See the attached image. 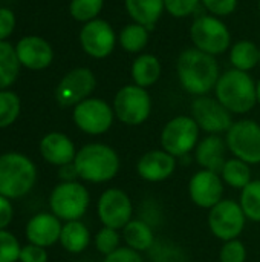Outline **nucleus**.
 <instances>
[{"instance_id":"nucleus-1","label":"nucleus","mask_w":260,"mask_h":262,"mask_svg":"<svg viewBox=\"0 0 260 262\" xmlns=\"http://www.w3.org/2000/svg\"><path fill=\"white\" fill-rule=\"evenodd\" d=\"M178 78L181 86L192 95H207L221 77L219 64L215 55L199 51L198 48H188L181 52L178 58Z\"/></svg>"},{"instance_id":"nucleus-2","label":"nucleus","mask_w":260,"mask_h":262,"mask_svg":"<svg viewBox=\"0 0 260 262\" xmlns=\"http://www.w3.org/2000/svg\"><path fill=\"white\" fill-rule=\"evenodd\" d=\"M74 166L81 180L98 184L116 177L120 170V157L110 146L92 143L83 146L77 152Z\"/></svg>"},{"instance_id":"nucleus-3","label":"nucleus","mask_w":260,"mask_h":262,"mask_svg":"<svg viewBox=\"0 0 260 262\" xmlns=\"http://www.w3.org/2000/svg\"><path fill=\"white\" fill-rule=\"evenodd\" d=\"M216 98L231 114H247L257 103L256 83L248 72L230 69L216 83Z\"/></svg>"},{"instance_id":"nucleus-4","label":"nucleus","mask_w":260,"mask_h":262,"mask_svg":"<svg viewBox=\"0 0 260 262\" xmlns=\"http://www.w3.org/2000/svg\"><path fill=\"white\" fill-rule=\"evenodd\" d=\"M37 180L35 164L23 154L6 152L0 155V195L17 200L29 193Z\"/></svg>"},{"instance_id":"nucleus-5","label":"nucleus","mask_w":260,"mask_h":262,"mask_svg":"<svg viewBox=\"0 0 260 262\" xmlns=\"http://www.w3.org/2000/svg\"><path fill=\"white\" fill-rule=\"evenodd\" d=\"M190 37L195 48L215 57L231 48L230 29L219 17L211 14L201 15L193 21L190 28Z\"/></svg>"},{"instance_id":"nucleus-6","label":"nucleus","mask_w":260,"mask_h":262,"mask_svg":"<svg viewBox=\"0 0 260 262\" xmlns=\"http://www.w3.org/2000/svg\"><path fill=\"white\" fill-rule=\"evenodd\" d=\"M89 192L77 181H63L54 187L49 196L52 213L58 220L78 221L89 207Z\"/></svg>"},{"instance_id":"nucleus-7","label":"nucleus","mask_w":260,"mask_h":262,"mask_svg":"<svg viewBox=\"0 0 260 262\" xmlns=\"http://www.w3.org/2000/svg\"><path fill=\"white\" fill-rule=\"evenodd\" d=\"M152 111V100L149 92L136 84L121 88L113 100V112L118 120L127 126L143 124Z\"/></svg>"},{"instance_id":"nucleus-8","label":"nucleus","mask_w":260,"mask_h":262,"mask_svg":"<svg viewBox=\"0 0 260 262\" xmlns=\"http://www.w3.org/2000/svg\"><path fill=\"white\" fill-rule=\"evenodd\" d=\"M199 126L193 117L179 115L172 118L161 132V146L162 150L170 155L184 157L198 146Z\"/></svg>"},{"instance_id":"nucleus-9","label":"nucleus","mask_w":260,"mask_h":262,"mask_svg":"<svg viewBox=\"0 0 260 262\" xmlns=\"http://www.w3.org/2000/svg\"><path fill=\"white\" fill-rule=\"evenodd\" d=\"M227 147L247 164L260 163V124L253 120H239L227 132Z\"/></svg>"},{"instance_id":"nucleus-10","label":"nucleus","mask_w":260,"mask_h":262,"mask_svg":"<svg viewBox=\"0 0 260 262\" xmlns=\"http://www.w3.org/2000/svg\"><path fill=\"white\" fill-rule=\"evenodd\" d=\"M245 218L247 216L241 204L234 203L233 200H222L210 210L208 226L216 238L227 243L236 239L242 233L245 227Z\"/></svg>"},{"instance_id":"nucleus-11","label":"nucleus","mask_w":260,"mask_h":262,"mask_svg":"<svg viewBox=\"0 0 260 262\" xmlns=\"http://www.w3.org/2000/svg\"><path fill=\"white\" fill-rule=\"evenodd\" d=\"M113 109L100 98H86L74 109V123L89 135L106 134L113 123Z\"/></svg>"},{"instance_id":"nucleus-12","label":"nucleus","mask_w":260,"mask_h":262,"mask_svg":"<svg viewBox=\"0 0 260 262\" xmlns=\"http://www.w3.org/2000/svg\"><path fill=\"white\" fill-rule=\"evenodd\" d=\"M192 117L198 123V126L210 135L228 132V129L233 126L231 112L225 106H222L218 98H211L207 95L195 98V101L192 103Z\"/></svg>"},{"instance_id":"nucleus-13","label":"nucleus","mask_w":260,"mask_h":262,"mask_svg":"<svg viewBox=\"0 0 260 262\" xmlns=\"http://www.w3.org/2000/svg\"><path fill=\"white\" fill-rule=\"evenodd\" d=\"M98 218L104 227L124 229L132 221L133 206L129 195L120 189H107L98 200Z\"/></svg>"},{"instance_id":"nucleus-14","label":"nucleus","mask_w":260,"mask_h":262,"mask_svg":"<svg viewBox=\"0 0 260 262\" xmlns=\"http://www.w3.org/2000/svg\"><path fill=\"white\" fill-rule=\"evenodd\" d=\"M97 86L93 72L87 68H75L67 72L55 89V98L61 106H77L89 98Z\"/></svg>"},{"instance_id":"nucleus-15","label":"nucleus","mask_w":260,"mask_h":262,"mask_svg":"<svg viewBox=\"0 0 260 262\" xmlns=\"http://www.w3.org/2000/svg\"><path fill=\"white\" fill-rule=\"evenodd\" d=\"M80 43L87 55L93 58H106L115 49L116 34L106 20L95 18L84 23L81 28Z\"/></svg>"},{"instance_id":"nucleus-16","label":"nucleus","mask_w":260,"mask_h":262,"mask_svg":"<svg viewBox=\"0 0 260 262\" xmlns=\"http://www.w3.org/2000/svg\"><path fill=\"white\" fill-rule=\"evenodd\" d=\"M188 192L192 201L202 209H213L218 203L222 201L224 186L219 173L210 170L196 172L188 184Z\"/></svg>"},{"instance_id":"nucleus-17","label":"nucleus","mask_w":260,"mask_h":262,"mask_svg":"<svg viewBox=\"0 0 260 262\" xmlns=\"http://www.w3.org/2000/svg\"><path fill=\"white\" fill-rule=\"evenodd\" d=\"M15 52L20 64L32 71H41L48 68L54 60L52 46L41 37L26 35L18 40Z\"/></svg>"},{"instance_id":"nucleus-18","label":"nucleus","mask_w":260,"mask_h":262,"mask_svg":"<svg viewBox=\"0 0 260 262\" xmlns=\"http://www.w3.org/2000/svg\"><path fill=\"white\" fill-rule=\"evenodd\" d=\"M176 169V160L166 150H150L144 154L138 164V175L150 183H159L172 177Z\"/></svg>"},{"instance_id":"nucleus-19","label":"nucleus","mask_w":260,"mask_h":262,"mask_svg":"<svg viewBox=\"0 0 260 262\" xmlns=\"http://www.w3.org/2000/svg\"><path fill=\"white\" fill-rule=\"evenodd\" d=\"M61 229L63 226L54 213H37L26 226V238L29 244L46 249L60 241Z\"/></svg>"},{"instance_id":"nucleus-20","label":"nucleus","mask_w":260,"mask_h":262,"mask_svg":"<svg viewBox=\"0 0 260 262\" xmlns=\"http://www.w3.org/2000/svg\"><path fill=\"white\" fill-rule=\"evenodd\" d=\"M41 157L54 166H66L74 163L77 150L72 140L61 132H51L40 141Z\"/></svg>"},{"instance_id":"nucleus-21","label":"nucleus","mask_w":260,"mask_h":262,"mask_svg":"<svg viewBox=\"0 0 260 262\" xmlns=\"http://www.w3.org/2000/svg\"><path fill=\"white\" fill-rule=\"evenodd\" d=\"M196 161L205 170L221 173L225 166V143L219 135H208L196 146Z\"/></svg>"},{"instance_id":"nucleus-22","label":"nucleus","mask_w":260,"mask_h":262,"mask_svg":"<svg viewBox=\"0 0 260 262\" xmlns=\"http://www.w3.org/2000/svg\"><path fill=\"white\" fill-rule=\"evenodd\" d=\"M124 5L130 18L147 28L155 26L166 11L164 0H124Z\"/></svg>"},{"instance_id":"nucleus-23","label":"nucleus","mask_w":260,"mask_h":262,"mask_svg":"<svg viewBox=\"0 0 260 262\" xmlns=\"http://www.w3.org/2000/svg\"><path fill=\"white\" fill-rule=\"evenodd\" d=\"M130 72H132L133 83L136 86H141L146 89V88L153 86L159 80L162 68H161V61L156 55L143 54V55L136 57V60L132 63Z\"/></svg>"},{"instance_id":"nucleus-24","label":"nucleus","mask_w":260,"mask_h":262,"mask_svg":"<svg viewBox=\"0 0 260 262\" xmlns=\"http://www.w3.org/2000/svg\"><path fill=\"white\" fill-rule=\"evenodd\" d=\"M90 243V233L87 227L80 221H67L60 235V244L69 253H81Z\"/></svg>"},{"instance_id":"nucleus-25","label":"nucleus","mask_w":260,"mask_h":262,"mask_svg":"<svg viewBox=\"0 0 260 262\" xmlns=\"http://www.w3.org/2000/svg\"><path fill=\"white\" fill-rule=\"evenodd\" d=\"M124 241L127 247L136 250V252H146L152 249L155 236L153 230L146 221L141 220H132L124 227Z\"/></svg>"},{"instance_id":"nucleus-26","label":"nucleus","mask_w":260,"mask_h":262,"mask_svg":"<svg viewBox=\"0 0 260 262\" xmlns=\"http://www.w3.org/2000/svg\"><path fill=\"white\" fill-rule=\"evenodd\" d=\"M230 61L234 69L248 72L259 64V46L250 40H241L230 49Z\"/></svg>"},{"instance_id":"nucleus-27","label":"nucleus","mask_w":260,"mask_h":262,"mask_svg":"<svg viewBox=\"0 0 260 262\" xmlns=\"http://www.w3.org/2000/svg\"><path fill=\"white\" fill-rule=\"evenodd\" d=\"M20 61L15 52L8 41H0V91L9 88L18 77Z\"/></svg>"},{"instance_id":"nucleus-28","label":"nucleus","mask_w":260,"mask_h":262,"mask_svg":"<svg viewBox=\"0 0 260 262\" xmlns=\"http://www.w3.org/2000/svg\"><path fill=\"white\" fill-rule=\"evenodd\" d=\"M118 40L124 51L130 54H138L149 43V28L139 23H130L121 29Z\"/></svg>"},{"instance_id":"nucleus-29","label":"nucleus","mask_w":260,"mask_h":262,"mask_svg":"<svg viewBox=\"0 0 260 262\" xmlns=\"http://www.w3.org/2000/svg\"><path fill=\"white\" fill-rule=\"evenodd\" d=\"M221 175H222V180L234 189H244L245 186H248L251 183L250 166L239 158L228 160L225 163Z\"/></svg>"},{"instance_id":"nucleus-30","label":"nucleus","mask_w":260,"mask_h":262,"mask_svg":"<svg viewBox=\"0 0 260 262\" xmlns=\"http://www.w3.org/2000/svg\"><path fill=\"white\" fill-rule=\"evenodd\" d=\"M239 204L248 220L260 223V180L251 181L242 189Z\"/></svg>"},{"instance_id":"nucleus-31","label":"nucleus","mask_w":260,"mask_h":262,"mask_svg":"<svg viewBox=\"0 0 260 262\" xmlns=\"http://www.w3.org/2000/svg\"><path fill=\"white\" fill-rule=\"evenodd\" d=\"M20 115V98L15 92L0 91V129L11 126Z\"/></svg>"},{"instance_id":"nucleus-32","label":"nucleus","mask_w":260,"mask_h":262,"mask_svg":"<svg viewBox=\"0 0 260 262\" xmlns=\"http://www.w3.org/2000/svg\"><path fill=\"white\" fill-rule=\"evenodd\" d=\"M104 5V0H70L69 12L78 21H92L98 17Z\"/></svg>"},{"instance_id":"nucleus-33","label":"nucleus","mask_w":260,"mask_h":262,"mask_svg":"<svg viewBox=\"0 0 260 262\" xmlns=\"http://www.w3.org/2000/svg\"><path fill=\"white\" fill-rule=\"evenodd\" d=\"M20 243L18 239L5 230H0V262H17L20 259Z\"/></svg>"},{"instance_id":"nucleus-34","label":"nucleus","mask_w":260,"mask_h":262,"mask_svg":"<svg viewBox=\"0 0 260 262\" xmlns=\"http://www.w3.org/2000/svg\"><path fill=\"white\" fill-rule=\"evenodd\" d=\"M95 247L100 253L107 256V255H110L120 249V235L116 233L115 229L103 227L95 235Z\"/></svg>"},{"instance_id":"nucleus-35","label":"nucleus","mask_w":260,"mask_h":262,"mask_svg":"<svg viewBox=\"0 0 260 262\" xmlns=\"http://www.w3.org/2000/svg\"><path fill=\"white\" fill-rule=\"evenodd\" d=\"M199 3L201 0H164L166 11L176 18H182L193 14Z\"/></svg>"},{"instance_id":"nucleus-36","label":"nucleus","mask_w":260,"mask_h":262,"mask_svg":"<svg viewBox=\"0 0 260 262\" xmlns=\"http://www.w3.org/2000/svg\"><path fill=\"white\" fill-rule=\"evenodd\" d=\"M247 249L239 239L227 241L221 250V262H245Z\"/></svg>"},{"instance_id":"nucleus-37","label":"nucleus","mask_w":260,"mask_h":262,"mask_svg":"<svg viewBox=\"0 0 260 262\" xmlns=\"http://www.w3.org/2000/svg\"><path fill=\"white\" fill-rule=\"evenodd\" d=\"M201 3L216 17H227L233 14L238 6V0H201Z\"/></svg>"},{"instance_id":"nucleus-38","label":"nucleus","mask_w":260,"mask_h":262,"mask_svg":"<svg viewBox=\"0 0 260 262\" xmlns=\"http://www.w3.org/2000/svg\"><path fill=\"white\" fill-rule=\"evenodd\" d=\"M20 262H48V252L44 250V247L40 246H34V244H28L25 247H21L20 252Z\"/></svg>"},{"instance_id":"nucleus-39","label":"nucleus","mask_w":260,"mask_h":262,"mask_svg":"<svg viewBox=\"0 0 260 262\" xmlns=\"http://www.w3.org/2000/svg\"><path fill=\"white\" fill-rule=\"evenodd\" d=\"M103 262H144L139 252L130 249V247H120L113 253L107 255Z\"/></svg>"},{"instance_id":"nucleus-40","label":"nucleus","mask_w":260,"mask_h":262,"mask_svg":"<svg viewBox=\"0 0 260 262\" xmlns=\"http://www.w3.org/2000/svg\"><path fill=\"white\" fill-rule=\"evenodd\" d=\"M14 26H15V15L12 14V11L6 8H0V41H5V38L11 35Z\"/></svg>"},{"instance_id":"nucleus-41","label":"nucleus","mask_w":260,"mask_h":262,"mask_svg":"<svg viewBox=\"0 0 260 262\" xmlns=\"http://www.w3.org/2000/svg\"><path fill=\"white\" fill-rule=\"evenodd\" d=\"M12 215H14V210H12L11 201L0 195V230H5L9 226Z\"/></svg>"},{"instance_id":"nucleus-42","label":"nucleus","mask_w":260,"mask_h":262,"mask_svg":"<svg viewBox=\"0 0 260 262\" xmlns=\"http://www.w3.org/2000/svg\"><path fill=\"white\" fill-rule=\"evenodd\" d=\"M77 177H78V173H77V169H75L74 163L60 167V178L61 180H64V181H75Z\"/></svg>"},{"instance_id":"nucleus-43","label":"nucleus","mask_w":260,"mask_h":262,"mask_svg":"<svg viewBox=\"0 0 260 262\" xmlns=\"http://www.w3.org/2000/svg\"><path fill=\"white\" fill-rule=\"evenodd\" d=\"M256 94H257V103L260 104V80L259 83H256Z\"/></svg>"},{"instance_id":"nucleus-44","label":"nucleus","mask_w":260,"mask_h":262,"mask_svg":"<svg viewBox=\"0 0 260 262\" xmlns=\"http://www.w3.org/2000/svg\"><path fill=\"white\" fill-rule=\"evenodd\" d=\"M259 64H260V48H259Z\"/></svg>"},{"instance_id":"nucleus-45","label":"nucleus","mask_w":260,"mask_h":262,"mask_svg":"<svg viewBox=\"0 0 260 262\" xmlns=\"http://www.w3.org/2000/svg\"><path fill=\"white\" fill-rule=\"evenodd\" d=\"M259 14H260V0H259Z\"/></svg>"}]
</instances>
